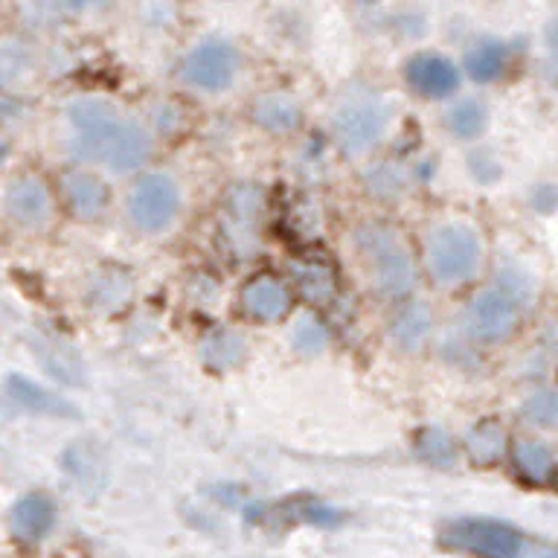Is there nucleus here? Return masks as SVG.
Wrapping results in <instances>:
<instances>
[{
    "instance_id": "obj_7",
    "label": "nucleus",
    "mask_w": 558,
    "mask_h": 558,
    "mask_svg": "<svg viewBox=\"0 0 558 558\" xmlns=\"http://www.w3.org/2000/svg\"><path fill=\"white\" fill-rule=\"evenodd\" d=\"M390 122V108L381 96H349L331 117V137L347 155H364L384 137Z\"/></svg>"
},
{
    "instance_id": "obj_10",
    "label": "nucleus",
    "mask_w": 558,
    "mask_h": 558,
    "mask_svg": "<svg viewBox=\"0 0 558 558\" xmlns=\"http://www.w3.org/2000/svg\"><path fill=\"white\" fill-rule=\"evenodd\" d=\"M239 303L242 312L256 323H277L282 320L291 305H294V294L288 282H282L274 274H256L242 286L239 291Z\"/></svg>"
},
{
    "instance_id": "obj_19",
    "label": "nucleus",
    "mask_w": 558,
    "mask_h": 558,
    "mask_svg": "<svg viewBox=\"0 0 558 558\" xmlns=\"http://www.w3.org/2000/svg\"><path fill=\"white\" fill-rule=\"evenodd\" d=\"M506 451H509V436L495 418H480L465 434V453L474 465H495Z\"/></svg>"
},
{
    "instance_id": "obj_17",
    "label": "nucleus",
    "mask_w": 558,
    "mask_h": 558,
    "mask_svg": "<svg viewBox=\"0 0 558 558\" xmlns=\"http://www.w3.org/2000/svg\"><path fill=\"white\" fill-rule=\"evenodd\" d=\"M509 457H512L514 474L530 483V486H547L556 480L558 462L553 457L544 442H535V439H521L509 448Z\"/></svg>"
},
{
    "instance_id": "obj_13",
    "label": "nucleus",
    "mask_w": 558,
    "mask_h": 558,
    "mask_svg": "<svg viewBox=\"0 0 558 558\" xmlns=\"http://www.w3.org/2000/svg\"><path fill=\"white\" fill-rule=\"evenodd\" d=\"M64 201L78 221H96L111 207V190L99 174L76 169L64 174Z\"/></svg>"
},
{
    "instance_id": "obj_21",
    "label": "nucleus",
    "mask_w": 558,
    "mask_h": 558,
    "mask_svg": "<svg viewBox=\"0 0 558 558\" xmlns=\"http://www.w3.org/2000/svg\"><path fill=\"white\" fill-rule=\"evenodd\" d=\"M244 352H247V343L233 329H218L204 340V364L218 369V373H227V369L242 364Z\"/></svg>"
},
{
    "instance_id": "obj_31",
    "label": "nucleus",
    "mask_w": 558,
    "mask_h": 558,
    "mask_svg": "<svg viewBox=\"0 0 558 558\" xmlns=\"http://www.w3.org/2000/svg\"><path fill=\"white\" fill-rule=\"evenodd\" d=\"M553 483H558V471H556V480H553Z\"/></svg>"
},
{
    "instance_id": "obj_25",
    "label": "nucleus",
    "mask_w": 558,
    "mask_h": 558,
    "mask_svg": "<svg viewBox=\"0 0 558 558\" xmlns=\"http://www.w3.org/2000/svg\"><path fill=\"white\" fill-rule=\"evenodd\" d=\"M523 418L544 430H558V390L535 392L523 404Z\"/></svg>"
},
{
    "instance_id": "obj_12",
    "label": "nucleus",
    "mask_w": 558,
    "mask_h": 558,
    "mask_svg": "<svg viewBox=\"0 0 558 558\" xmlns=\"http://www.w3.org/2000/svg\"><path fill=\"white\" fill-rule=\"evenodd\" d=\"M59 521V509H56V500L44 492H29V495L17 497L12 512H9V532L15 535V541L33 547V544H41L47 535L52 532Z\"/></svg>"
},
{
    "instance_id": "obj_6",
    "label": "nucleus",
    "mask_w": 558,
    "mask_h": 558,
    "mask_svg": "<svg viewBox=\"0 0 558 558\" xmlns=\"http://www.w3.org/2000/svg\"><path fill=\"white\" fill-rule=\"evenodd\" d=\"M183 207L181 183L166 172L143 174L129 192V218L131 225L143 233H163L178 221Z\"/></svg>"
},
{
    "instance_id": "obj_23",
    "label": "nucleus",
    "mask_w": 558,
    "mask_h": 558,
    "mask_svg": "<svg viewBox=\"0 0 558 558\" xmlns=\"http://www.w3.org/2000/svg\"><path fill=\"white\" fill-rule=\"evenodd\" d=\"M416 453L427 465H436V469H448L457 462V442L453 436L442 427H425L416 434Z\"/></svg>"
},
{
    "instance_id": "obj_27",
    "label": "nucleus",
    "mask_w": 558,
    "mask_h": 558,
    "mask_svg": "<svg viewBox=\"0 0 558 558\" xmlns=\"http://www.w3.org/2000/svg\"><path fill=\"white\" fill-rule=\"evenodd\" d=\"M408 186V178L396 166H378L375 172H369V192L378 198H396Z\"/></svg>"
},
{
    "instance_id": "obj_9",
    "label": "nucleus",
    "mask_w": 558,
    "mask_h": 558,
    "mask_svg": "<svg viewBox=\"0 0 558 558\" xmlns=\"http://www.w3.org/2000/svg\"><path fill=\"white\" fill-rule=\"evenodd\" d=\"M404 78H408V87L416 96L430 99V102H442V99H451L460 90L462 73L442 52H416L404 64Z\"/></svg>"
},
{
    "instance_id": "obj_16",
    "label": "nucleus",
    "mask_w": 558,
    "mask_h": 558,
    "mask_svg": "<svg viewBox=\"0 0 558 558\" xmlns=\"http://www.w3.org/2000/svg\"><path fill=\"white\" fill-rule=\"evenodd\" d=\"M251 117L256 125H262L270 134H288V131L300 129L303 122V108L294 96L286 90H268L262 94L251 108Z\"/></svg>"
},
{
    "instance_id": "obj_1",
    "label": "nucleus",
    "mask_w": 558,
    "mask_h": 558,
    "mask_svg": "<svg viewBox=\"0 0 558 558\" xmlns=\"http://www.w3.org/2000/svg\"><path fill=\"white\" fill-rule=\"evenodd\" d=\"M76 143L113 174L137 172L155 155V140L137 120H131L105 99H76L68 108Z\"/></svg>"
},
{
    "instance_id": "obj_11",
    "label": "nucleus",
    "mask_w": 558,
    "mask_h": 558,
    "mask_svg": "<svg viewBox=\"0 0 558 558\" xmlns=\"http://www.w3.org/2000/svg\"><path fill=\"white\" fill-rule=\"evenodd\" d=\"M3 207H7L9 218L15 221L17 227H26V230H38L50 221L52 216V198L47 183L35 174H21L7 186V195H3Z\"/></svg>"
},
{
    "instance_id": "obj_22",
    "label": "nucleus",
    "mask_w": 558,
    "mask_h": 558,
    "mask_svg": "<svg viewBox=\"0 0 558 558\" xmlns=\"http://www.w3.org/2000/svg\"><path fill=\"white\" fill-rule=\"evenodd\" d=\"M445 125L457 140H477L488 129V108L483 99H474V96L460 99L445 117Z\"/></svg>"
},
{
    "instance_id": "obj_28",
    "label": "nucleus",
    "mask_w": 558,
    "mask_h": 558,
    "mask_svg": "<svg viewBox=\"0 0 558 558\" xmlns=\"http://www.w3.org/2000/svg\"><path fill=\"white\" fill-rule=\"evenodd\" d=\"M326 340H329V335H326V326H323L320 320L305 317V320L296 323L294 347L300 349V352H305V355H314V352L326 349Z\"/></svg>"
},
{
    "instance_id": "obj_5",
    "label": "nucleus",
    "mask_w": 558,
    "mask_h": 558,
    "mask_svg": "<svg viewBox=\"0 0 558 558\" xmlns=\"http://www.w3.org/2000/svg\"><path fill=\"white\" fill-rule=\"evenodd\" d=\"M425 262L436 286L453 288L469 282L483 268V242L471 225L445 221L427 233Z\"/></svg>"
},
{
    "instance_id": "obj_14",
    "label": "nucleus",
    "mask_w": 558,
    "mask_h": 558,
    "mask_svg": "<svg viewBox=\"0 0 558 558\" xmlns=\"http://www.w3.org/2000/svg\"><path fill=\"white\" fill-rule=\"evenodd\" d=\"M7 392L17 408L29 410V413H35V416H47V418L78 416V410L73 408L64 396L47 390V387H41V384L33 381V378H24V375H9Z\"/></svg>"
},
{
    "instance_id": "obj_30",
    "label": "nucleus",
    "mask_w": 558,
    "mask_h": 558,
    "mask_svg": "<svg viewBox=\"0 0 558 558\" xmlns=\"http://www.w3.org/2000/svg\"><path fill=\"white\" fill-rule=\"evenodd\" d=\"M547 44H549V50L558 56V21H553V24L547 26Z\"/></svg>"
},
{
    "instance_id": "obj_2",
    "label": "nucleus",
    "mask_w": 558,
    "mask_h": 558,
    "mask_svg": "<svg viewBox=\"0 0 558 558\" xmlns=\"http://www.w3.org/2000/svg\"><path fill=\"white\" fill-rule=\"evenodd\" d=\"M352 247L375 294L404 300L416 288V259L399 227L387 221H364L352 233Z\"/></svg>"
},
{
    "instance_id": "obj_26",
    "label": "nucleus",
    "mask_w": 558,
    "mask_h": 558,
    "mask_svg": "<svg viewBox=\"0 0 558 558\" xmlns=\"http://www.w3.org/2000/svg\"><path fill=\"white\" fill-rule=\"evenodd\" d=\"M47 355H44V366L50 369L56 378L68 384H82V361H78L68 347H59V343H47Z\"/></svg>"
},
{
    "instance_id": "obj_8",
    "label": "nucleus",
    "mask_w": 558,
    "mask_h": 558,
    "mask_svg": "<svg viewBox=\"0 0 558 558\" xmlns=\"http://www.w3.org/2000/svg\"><path fill=\"white\" fill-rule=\"evenodd\" d=\"M242 70V52L227 38H207L195 44L181 64V78L201 94H221L233 85Z\"/></svg>"
},
{
    "instance_id": "obj_20",
    "label": "nucleus",
    "mask_w": 558,
    "mask_h": 558,
    "mask_svg": "<svg viewBox=\"0 0 558 558\" xmlns=\"http://www.w3.org/2000/svg\"><path fill=\"white\" fill-rule=\"evenodd\" d=\"M462 68H465L469 78H474V82H483V85L497 82L506 73V68H509V50L500 41H480L465 52Z\"/></svg>"
},
{
    "instance_id": "obj_29",
    "label": "nucleus",
    "mask_w": 558,
    "mask_h": 558,
    "mask_svg": "<svg viewBox=\"0 0 558 558\" xmlns=\"http://www.w3.org/2000/svg\"><path fill=\"white\" fill-rule=\"evenodd\" d=\"M469 172L477 178L480 183H492L500 178V166H497V160L488 151H474V155L469 157Z\"/></svg>"
},
{
    "instance_id": "obj_3",
    "label": "nucleus",
    "mask_w": 558,
    "mask_h": 558,
    "mask_svg": "<svg viewBox=\"0 0 558 558\" xmlns=\"http://www.w3.org/2000/svg\"><path fill=\"white\" fill-rule=\"evenodd\" d=\"M532 296L535 286L530 274L521 268H506L504 274H497L492 286L471 300L462 314V331L483 347L500 343L521 326Z\"/></svg>"
},
{
    "instance_id": "obj_24",
    "label": "nucleus",
    "mask_w": 558,
    "mask_h": 558,
    "mask_svg": "<svg viewBox=\"0 0 558 558\" xmlns=\"http://www.w3.org/2000/svg\"><path fill=\"white\" fill-rule=\"evenodd\" d=\"M296 286L303 291V296L308 303H329L331 296H335V274H331L326 265L320 262H303V265H296Z\"/></svg>"
},
{
    "instance_id": "obj_15",
    "label": "nucleus",
    "mask_w": 558,
    "mask_h": 558,
    "mask_svg": "<svg viewBox=\"0 0 558 558\" xmlns=\"http://www.w3.org/2000/svg\"><path fill=\"white\" fill-rule=\"evenodd\" d=\"M434 335V308L425 300H413V303L401 305L396 317L390 320V338L392 343L404 352H418Z\"/></svg>"
},
{
    "instance_id": "obj_18",
    "label": "nucleus",
    "mask_w": 558,
    "mask_h": 558,
    "mask_svg": "<svg viewBox=\"0 0 558 558\" xmlns=\"http://www.w3.org/2000/svg\"><path fill=\"white\" fill-rule=\"evenodd\" d=\"M134 296V282L122 268L96 270L87 282V305L96 312H120Z\"/></svg>"
},
{
    "instance_id": "obj_4",
    "label": "nucleus",
    "mask_w": 558,
    "mask_h": 558,
    "mask_svg": "<svg viewBox=\"0 0 558 558\" xmlns=\"http://www.w3.org/2000/svg\"><path fill=\"white\" fill-rule=\"evenodd\" d=\"M439 547L465 558H558V547L495 518H457L439 530Z\"/></svg>"
}]
</instances>
